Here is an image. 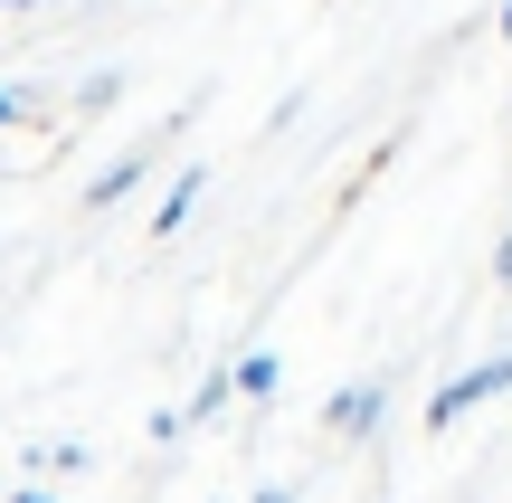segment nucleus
<instances>
[{
    "mask_svg": "<svg viewBox=\"0 0 512 503\" xmlns=\"http://www.w3.org/2000/svg\"><path fill=\"white\" fill-rule=\"evenodd\" d=\"M503 390H512V352H484L475 371H456V380H446L437 399H427V428L446 437V428H456V418H475L484 399H503Z\"/></svg>",
    "mask_w": 512,
    "mask_h": 503,
    "instance_id": "1",
    "label": "nucleus"
},
{
    "mask_svg": "<svg viewBox=\"0 0 512 503\" xmlns=\"http://www.w3.org/2000/svg\"><path fill=\"white\" fill-rule=\"evenodd\" d=\"M380 418H389V380H351V390L323 409V428H332V437H370Z\"/></svg>",
    "mask_w": 512,
    "mask_h": 503,
    "instance_id": "2",
    "label": "nucleus"
},
{
    "mask_svg": "<svg viewBox=\"0 0 512 503\" xmlns=\"http://www.w3.org/2000/svg\"><path fill=\"white\" fill-rule=\"evenodd\" d=\"M200 190H209V162H181V171H171L162 209H152V238H181V228H190V209H200Z\"/></svg>",
    "mask_w": 512,
    "mask_h": 503,
    "instance_id": "3",
    "label": "nucleus"
},
{
    "mask_svg": "<svg viewBox=\"0 0 512 503\" xmlns=\"http://www.w3.org/2000/svg\"><path fill=\"white\" fill-rule=\"evenodd\" d=\"M143 181H152V143H133V152H114V162L86 181V209H114L124 190H143Z\"/></svg>",
    "mask_w": 512,
    "mask_h": 503,
    "instance_id": "4",
    "label": "nucleus"
},
{
    "mask_svg": "<svg viewBox=\"0 0 512 503\" xmlns=\"http://www.w3.org/2000/svg\"><path fill=\"white\" fill-rule=\"evenodd\" d=\"M219 371H228V399H275L285 390V361L275 352H238V361H219Z\"/></svg>",
    "mask_w": 512,
    "mask_h": 503,
    "instance_id": "5",
    "label": "nucleus"
},
{
    "mask_svg": "<svg viewBox=\"0 0 512 503\" xmlns=\"http://www.w3.org/2000/svg\"><path fill=\"white\" fill-rule=\"evenodd\" d=\"M38 114H48V105H38V86H0V133H10V124H38Z\"/></svg>",
    "mask_w": 512,
    "mask_h": 503,
    "instance_id": "6",
    "label": "nucleus"
},
{
    "mask_svg": "<svg viewBox=\"0 0 512 503\" xmlns=\"http://www.w3.org/2000/svg\"><path fill=\"white\" fill-rule=\"evenodd\" d=\"M29 466H38V475H86V466H95V456H86V447H76V437H67V447H38V456H29Z\"/></svg>",
    "mask_w": 512,
    "mask_h": 503,
    "instance_id": "7",
    "label": "nucleus"
},
{
    "mask_svg": "<svg viewBox=\"0 0 512 503\" xmlns=\"http://www.w3.org/2000/svg\"><path fill=\"white\" fill-rule=\"evenodd\" d=\"M219 409H228V371H209L200 390H190V409H181V428H190V418H219Z\"/></svg>",
    "mask_w": 512,
    "mask_h": 503,
    "instance_id": "8",
    "label": "nucleus"
},
{
    "mask_svg": "<svg viewBox=\"0 0 512 503\" xmlns=\"http://www.w3.org/2000/svg\"><path fill=\"white\" fill-rule=\"evenodd\" d=\"M494 285L512 295V228H503V247H494Z\"/></svg>",
    "mask_w": 512,
    "mask_h": 503,
    "instance_id": "9",
    "label": "nucleus"
},
{
    "mask_svg": "<svg viewBox=\"0 0 512 503\" xmlns=\"http://www.w3.org/2000/svg\"><path fill=\"white\" fill-rule=\"evenodd\" d=\"M10 503H57V494H48V485H19V494H10Z\"/></svg>",
    "mask_w": 512,
    "mask_h": 503,
    "instance_id": "10",
    "label": "nucleus"
},
{
    "mask_svg": "<svg viewBox=\"0 0 512 503\" xmlns=\"http://www.w3.org/2000/svg\"><path fill=\"white\" fill-rule=\"evenodd\" d=\"M256 503H294V485H266V494H256Z\"/></svg>",
    "mask_w": 512,
    "mask_h": 503,
    "instance_id": "11",
    "label": "nucleus"
},
{
    "mask_svg": "<svg viewBox=\"0 0 512 503\" xmlns=\"http://www.w3.org/2000/svg\"><path fill=\"white\" fill-rule=\"evenodd\" d=\"M494 29H503V38H512V0H503V10H494Z\"/></svg>",
    "mask_w": 512,
    "mask_h": 503,
    "instance_id": "12",
    "label": "nucleus"
},
{
    "mask_svg": "<svg viewBox=\"0 0 512 503\" xmlns=\"http://www.w3.org/2000/svg\"><path fill=\"white\" fill-rule=\"evenodd\" d=\"M0 10H38V0H0Z\"/></svg>",
    "mask_w": 512,
    "mask_h": 503,
    "instance_id": "13",
    "label": "nucleus"
}]
</instances>
